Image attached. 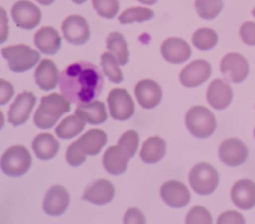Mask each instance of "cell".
Returning a JSON list of instances; mask_svg holds the SVG:
<instances>
[{
	"label": "cell",
	"instance_id": "30bf717a",
	"mask_svg": "<svg viewBox=\"0 0 255 224\" xmlns=\"http://www.w3.org/2000/svg\"><path fill=\"white\" fill-rule=\"evenodd\" d=\"M36 104V96L30 91H22L9 109V119L12 126H21L29 119L32 109Z\"/></svg>",
	"mask_w": 255,
	"mask_h": 224
},
{
	"label": "cell",
	"instance_id": "ac0fdd59",
	"mask_svg": "<svg viewBox=\"0 0 255 224\" xmlns=\"http://www.w3.org/2000/svg\"><path fill=\"white\" fill-rule=\"evenodd\" d=\"M70 204V194L67 189L62 186H52L47 191L44 199V211L50 216L64 214Z\"/></svg>",
	"mask_w": 255,
	"mask_h": 224
},
{
	"label": "cell",
	"instance_id": "277c9868",
	"mask_svg": "<svg viewBox=\"0 0 255 224\" xmlns=\"http://www.w3.org/2000/svg\"><path fill=\"white\" fill-rule=\"evenodd\" d=\"M32 163L31 154L24 146H12L1 157V171L10 177H20L26 173Z\"/></svg>",
	"mask_w": 255,
	"mask_h": 224
},
{
	"label": "cell",
	"instance_id": "9a60e30c",
	"mask_svg": "<svg viewBox=\"0 0 255 224\" xmlns=\"http://www.w3.org/2000/svg\"><path fill=\"white\" fill-rule=\"evenodd\" d=\"M131 154L125 148L122 144L111 146L106 149L104 154V166L105 169L110 174L119 176L127 169L128 161L131 159Z\"/></svg>",
	"mask_w": 255,
	"mask_h": 224
},
{
	"label": "cell",
	"instance_id": "7402d4cb",
	"mask_svg": "<svg viewBox=\"0 0 255 224\" xmlns=\"http://www.w3.org/2000/svg\"><path fill=\"white\" fill-rule=\"evenodd\" d=\"M232 201L242 209H251L255 206V183L244 178L237 182L232 188Z\"/></svg>",
	"mask_w": 255,
	"mask_h": 224
},
{
	"label": "cell",
	"instance_id": "8fae6325",
	"mask_svg": "<svg viewBox=\"0 0 255 224\" xmlns=\"http://www.w3.org/2000/svg\"><path fill=\"white\" fill-rule=\"evenodd\" d=\"M219 158L224 164L237 167L243 164L248 159V148L238 138H228L219 146Z\"/></svg>",
	"mask_w": 255,
	"mask_h": 224
},
{
	"label": "cell",
	"instance_id": "60d3db41",
	"mask_svg": "<svg viewBox=\"0 0 255 224\" xmlns=\"http://www.w3.org/2000/svg\"><path fill=\"white\" fill-rule=\"evenodd\" d=\"M14 95V86L6 80H0V105H5Z\"/></svg>",
	"mask_w": 255,
	"mask_h": 224
},
{
	"label": "cell",
	"instance_id": "603a6c76",
	"mask_svg": "<svg viewBox=\"0 0 255 224\" xmlns=\"http://www.w3.org/2000/svg\"><path fill=\"white\" fill-rule=\"evenodd\" d=\"M107 143V134L102 129H90L77 139L80 151L86 156H96Z\"/></svg>",
	"mask_w": 255,
	"mask_h": 224
},
{
	"label": "cell",
	"instance_id": "2e32d148",
	"mask_svg": "<svg viewBox=\"0 0 255 224\" xmlns=\"http://www.w3.org/2000/svg\"><path fill=\"white\" fill-rule=\"evenodd\" d=\"M161 197L168 206L179 208L191 201V192L188 187L179 181H168L161 187Z\"/></svg>",
	"mask_w": 255,
	"mask_h": 224
},
{
	"label": "cell",
	"instance_id": "8992f818",
	"mask_svg": "<svg viewBox=\"0 0 255 224\" xmlns=\"http://www.w3.org/2000/svg\"><path fill=\"white\" fill-rule=\"evenodd\" d=\"M189 183L192 188L202 196L212 194L219 183V174L217 169L209 163H198L189 173Z\"/></svg>",
	"mask_w": 255,
	"mask_h": 224
},
{
	"label": "cell",
	"instance_id": "7c38bea8",
	"mask_svg": "<svg viewBox=\"0 0 255 224\" xmlns=\"http://www.w3.org/2000/svg\"><path fill=\"white\" fill-rule=\"evenodd\" d=\"M62 34L72 45H84L90 39V26L80 15H71L62 22Z\"/></svg>",
	"mask_w": 255,
	"mask_h": 224
},
{
	"label": "cell",
	"instance_id": "ba28073f",
	"mask_svg": "<svg viewBox=\"0 0 255 224\" xmlns=\"http://www.w3.org/2000/svg\"><path fill=\"white\" fill-rule=\"evenodd\" d=\"M221 72L228 81L239 84L249 75V64L243 55L229 52L222 59Z\"/></svg>",
	"mask_w": 255,
	"mask_h": 224
},
{
	"label": "cell",
	"instance_id": "4fadbf2b",
	"mask_svg": "<svg viewBox=\"0 0 255 224\" xmlns=\"http://www.w3.org/2000/svg\"><path fill=\"white\" fill-rule=\"evenodd\" d=\"M211 75L212 65L206 60H196L182 70L179 80L186 87H197L204 84Z\"/></svg>",
	"mask_w": 255,
	"mask_h": 224
},
{
	"label": "cell",
	"instance_id": "44dd1931",
	"mask_svg": "<svg viewBox=\"0 0 255 224\" xmlns=\"http://www.w3.org/2000/svg\"><path fill=\"white\" fill-rule=\"evenodd\" d=\"M115 197V187L107 179H97L84 192L82 198L94 204H106Z\"/></svg>",
	"mask_w": 255,
	"mask_h": 224
},
{
	"label": "cell",
	"instance_id": "bcb514c9",
	"mask_svg": "<svg viewBox=\"0 0 255 224\" xmlns=\"http://www.w3.org/2000/svg\"><path fill=\"white\" fill-rule=\"evenodd\" d=\"M254 137H255V128H254Z\"/></svg>",
	"mask_w": 255,
	"mask_h": 224
},
{
	"label": "cell",
	"instance_id": "b9f144b4",
	"mask_svg": "<svg viewBox=\"0 0 255 224\" xmlns=\"http://www.w3.org/2000/svg\"><path fill=\"white\" fill-rule=\"evenodd\" d=\"M138 1L143 5H153V4H156L158 0H138Z\"/></svg>",
	"mask_w": 255,
	"mask_h": 224
},
{
	"label": "cell",
	"instance_id": "6da1fadb",
	"mask_svg": "<svg viewBox=\"0 0 255 224\" xmlns=\"http://www.w3.org/2000/svg\"><path fill=\"white\" fill-rule=\"evenodd\" d=\"M60 91L72 104L92 101L104 89V76L92 62L80 61L60 72Z\"/></svg>",
	"mask_w": 255,
	"mask_h": 224
},
{
	"label": "cell",
	"instance_id": "ffe728a7",
	"mask_svg": "<svg viewBox=\"0 0 255 224\" xmlns=\"http://www.w3.org/2000/svg\"><path fill=\"white\" fill-rule=\"evenodd\" d=\"M35 81L45 91L54 90L59 85L60 72L52 60L44 59L35 70Z\"/></svg>",
	"mask_w": 255,
	"mask_h": 224
},
{
	"label": "cell",
	"instance_id": "7bdbcfd3",
	"mask_svg": "<svg viewBox=\"0 0 255 224\" xmlns=\"http://www.w3.org/2000/svg\"><path fill=\"white\" fill-rule=\"evenodd\" d=\"M36 1L40 2L41 5H46L47 6V5H51L55 0H36Z\"/></svg>",
	"mask_w": 255,
	"mask_h": 224
},
{
	"label": "cell",
	"instance_id": "3957f363",
	"mask_svg": "<svg viewBox=\"0 0 255 224\" xmlns=\"http://www.w3.org/2000/svg\"><path fill=\"white\" fill-rule=\"evenodd\" d=\"M186 124L188 131L198 138H208L217 128L216 116L204 106H193L186 114Z\"/></svg>",
	"mask_w": 255,
	"mask_h": 224
},
{
	"label": "cell",
	"instance_id": "f1b7e54d",
	"mask_svg": "<svg viewBox=\"0 0 255 224\" xmlns=\"http://www.w3.org/2000/svg\"><path fill=\"white\" fill-rule=\"evenodd\" d=\"M85 128V121L82 118H80L76 113L71 114V116L66 117L62 122H60V124H57L56 132L57 136L62 139H69L74 138L75 136L81 133Z\"/></svg>",
	"mask_w": 255,
	"mask_h": 224
},
{
	"label": "cell",
	"instance_id": "ab89813d",
	"mask_svg": "<svg viewBox=\"0 0 255 224\" xmlns=\"http://www.w3.org/2000/svg\"><path fill=\"white\" fill-rule=\"evenodd\" d=\"M125 224H144L146 218L138 208H129L124 218Z\"/></svg>",
	"mask_w": 255,
	"mask_h": 224
},
{
	"label": "cell",
	"instance_id": "e0dca14e",
	"mask_svg": "<svg viewBox=\"0 0 255 224\" xmlns=\"http://www.w3.org/2000/svg\"><path fill=\"white\" fill-rule=\"evenodd\" d=\"M207 100L216 110H224L233 100V90L231 85L222 79H216L209 84L207 90Z\"/></svg>",
	"mask_w": 255,
	"mask_h": 224
},
{
	"label": "cell",
	"instance_id": "d6986e66",
	"mask_svg": "<svg viewBox=\"0 0 255 224\" xmlns=\"http://www.w3.org/2000/svg\"><path fill=\"white\" fill-rule=\"evenodd\" d=\"M161 52L171 64H183L192 56V49L187 41L179 37H169L162 44Z\"/></svg>",
	"mask_w": 255,
	"mask_h": 224
},
{
	"label": "cell",
	"instance_id": "e575fe53",
	"mask_svg": "<svg viewBox=\"0 0 255 224\" xmlns=\"http://www.w3.org/2000/svg\"><path fill=\"white\" fill-rule=\"evenodd\" d=\"M187 224H212L213 218L207 208L202 206H196L188 212L186 219Z\"/></svg>",
	"mask_w": 255,
	"mask_h": 224
},
{
	"label": "cell",
	"instance_id": "9c48e42d",
	"mask_svg": "<svg viewBox=\"0 0 255 224\" xmlns=\"http://www.w3.org/2000/svg\"><path fill=\"white\" fill-rule=\"evenodd\" d=\"M11 16L15 24L25 30L34 29L41 21L40 9L27 0H20L12 6Z\"/></svg>",
	"mask_w": 255,
	"mask_h": 224
},
{
	"label": "cell",
	"instance_id": "7a4b0ae2",
	"mask_svg": "<svg viewBox=\"0 0 255 224\" xmlns=\"http://www.w3.org/2000/svg\"><path fill=\"white\" fill-rule=\"evenodd\" d=\"M65 95L54 94L41 97L40 106L34 114V122L39 128L49 129L54 127L62 114L70 112L71 105Z\"/></svg>",
	"mask_w": 255,
	"mask_h": 224
},
{
	"label": "cell",
	"instance_id": "52a82bcc",
	"mask_svg": "<svg viewBox=\"0 0 255 224\" xmlns=\"http://www.w3.org/2000/svg\"><path fill=\"white\" fill-rule=\"evenodd\" d=\"M110 114L112 118L126 121L134 113V102L126 89H114L107 96Z\"/></svg>",
	"mask_w": 255,
	"mask_h": 224
},
{
	"label": "cell",
	"instance_id": "5bb4252c",
	"mask_svg": "<svg viewBox=\"0 0 255 224\" xmlns=\"http://www.w3.org/2000/svg\"><path fill=\"white\" fill-rule=\"evenodd\" d=\"M134 92H136V97L138 100L139 105L148 110L158 106L162 96H163L161 85L151 79L141 80L136 85Z\"/></svg>",
	"mask_w": 255,
	"mask_h": 224
},
{
	"label": "cell",
	"instance_id": "4dcf8cb0",
	"mask_svg": "<svg viewBox=\"0 0 255 224\" xmlns=\"http://www.w3.org/2000/svg\"><path fill=\"white\" fill-rule=\"evenodd\" d=\"M192 42L197 49L207 51V50H211L216 46L217 42H218V35L213 29L202 27L194 32L193 36H192Z\"/></svg>",
	"mask_w": 255,
	"mask_h": 224
},
{
	"label": "cell",
	"instance_id": "d4e9b609",
	"mask_svg": "<svg viewBox=\"0 0 255 224\" xmlns=\"http://www.w3.org/2000/svg\"><path fill=\"white\" fill-rule=\"evenodd\" d=\"M75 113L90 124H101L107 119L106 106L102 101H89L79 104Z\"/></svg>",
	"mask_w": 255,
	"mask_h": 224
},
{
	"label": "cell",
	"instance_id": "74e56055",
	"mask_svg": "<svg viewBox=\"0 0 255 224\" xmlns=\"http://www.w3.org/2000/svg\"><path fill=\"white\" fill-rule=\"evenodd\" d=\"M241 37L244 44L249 46L255 45V22L247 21L241 26Z\"/></svg>",
	"mask_w": 255,
	"mask_h": 224
},
{
	"label": "cell",
	"instance_id": "8d00e7d4",
	"mask_svg": "<svg viewBox=\"0 0 255 224\" xmlns=\"http://www.w3.org/2000/svg\"><path fill=\"white\" fill-rule=\"evenodd\" d=\"M66 161L67 163L71 164V166L74 167L81 166V164L86 161V154H84L80 151L79 146H77V141H75L74 143H71L67 147Z\"/></svg>",
	"mask_w": 255,
	"mask_h": 224
},
{
	"label": "cell",
	"instance_id": "ee69618b",
	"mask_svg": "<svg viewBox=\"0 0 255 224\" xmlns=\"http://www.w3.org/2000/svg\"><path fill=\"white\" fill-rule=\"evenodd\" d=\"M72 1H74L75 4H84V2L87 1V0H72Z\"/></svg>",
	"mask_w": 255,
	"mask_h": 224
},
{
	"label": "cell",
	"instance_id": "cb8c5ba5",
	"mask_svg": "<svg viewBox=\"0 0 255 224\" xmlns=\"http://www.w3.org/2000/svg\"><path fill=\"white\" fill-rule=\"evenodd\" d=\"M35 45L40 52L46 55H54L61 49V36L56 29L51 26L41 27L35 34Z\"/></svg>",
	"mask_w": 255,
	"mask_h": 224
},
{
	"label": "cell",
	"instance_id": "d590c367",
	"mask_svg": "<svg viewBox=\"0 0 255 224\" xmlns=\"http://www.w3.org/2000/svg\"><path fill=\"white\" fill-rule=\"evenodd\" d=\"M119 143L122 144L127 151L129 152L131 157H133L136 154L137 149H138L139 144V136L136 131L133 129H129V131H126L121 136V138L119 139Z\"/></svg>",
	"mask_w": 255,
	"mask_h": 224
},
{
	"label": "cell",
	"instance_id": "5b68a950",
	"mask_svg": "<svg viewBox=\"0 0 255 224\" xmlns=\"http://www.w3.org/2000/svg\"><path fill=\"white\" fill-rule=\"evenodd\" d=\"M1 54L9 61V67L14 72H24L34 67L40 60V52L27 45H14L2 47Z\"/></svg>",
	"mask_w": 255,
	"mask_h": 224
},
{
	"label": "cell",
	"instance_id": "484cf974",
	"mask_svg": "<svg viewBox=\"0 0 255 224\" xmlns=\"http://www.w3.org/2000/svg\"><path fill=\"white\" fill-rule=\"evenodd\" d=\"M32 149L37 158L47 161L56 156L60 149V143L52 134L40 133L32 141Z\"/></svg>",
	"mask_w": 255,
	"mask_h": 224
},
{
	"label": "cell",
	"instance_id": "836d02e7",
	"mask_svg": "<svg viewBox=\"0 0 255 224\" xmlns=\"http://www.w3.org/2000/svg\"><path fill=\"white\" fill-rule=\"evenodd\" d=\"M95 10L105 19H114L119 14L120 4L117 0H92Z\"/></svg>",
	"mask_w": 255,
	"mask_h": 224
},
{
	"label": "cell",
	"instance_id": "83f0119b",
	"mask_svg": "<svg viewBox=\"0 0 255 224\" xmlns=\"http://www.w3.org/2000/svg\"><path fill=\"white\" fill-rule=\"evenodd\" d=\"M106 47L116 56L120 65H126L129 61V51L124 35L120 32H111L106 39Z\"/></svg>",
	"mask_w": 255,
	"mask_h": 224
},
{
	"label": "cell",
	"instance_id": "4316f807",
	"mask_svg": "<svg viewBox=\"0 0 255 224\" xmlns=\"http://www.w3.org/2000/svg\"><path fill=\"white\" fill-rule=\"evenodd\" d=\"M166 142L161 137H149L141 149V159L144 163L153 164L161 161L166 154Z\"/></svg>",
	"mask_w": 255,
	"mask_h": 224
},
{
	"label": "cell",
	"instance_id": "1f68e13d",
	"mask_svg": "<svg viewBox=\"0 0 255 224\" xmlns=\"http://www.w3.org/2000/svg\"><path fill=\"white\" fill-rule=\"evenodd\" d=\"M154 12L153 10L148 7L138 6V7H129L125 10L120 15V22L121 24H132V22H143L153 19Z\"/></svg>",
	"mask_w": 255,
	"mask_h": 224
},
{
	"label": "cell",
	"instance_id": "d6a6232c",
	"mask_svg": "<svg viewBox=\"0 0 255 224\" xmlns=\"http://www.w3.org/2000/svg\"><path fill=\"white\" fill-rule=\"evenodd\" d=\"M196 9L202 19H216L223 10L222 0H196Z\"/></svg>",
	"mask_w": 255,
	"mask_h": 224
},
{
	"label": "cell",
	"instance_id": "f6af8a7d",
	"mask_svg": "<svg viewBox=\"0 0 255 224\" xmlns=\"http://www.w3.org/2000/svg\"><path fill=\"white\" fill-rule=\"evenodd\" d=\"M253 16L255 17V7H254V10H253Z\"/></svg>",
	"mask_w": 255,
	"mask_h": 224
},
{
	"label": "cell",
	"instance_id": "f546056e",
	"mask_svg": "<svg viewBox=\"0 0 255 224\" xmlns=\"http://www.w3.org/2000/svg\"><path fill=\"white\" fill-rule=\"evenodd\" d=\"M102 71L115 84H120L124 80V74L120 69V62L112 52H104L101 55Z\"/></svg>",
	"mask_w": 255,
	"mask_h": 224
},
{
	"label": "cell",
	"instance_id": "f35d334b",
	"mask_svg": "<svg viewBox=\"0 0 255 224\" xmlns=\"http://www.w3.org/2000/svg\"><path fill=\"white\" fill-rule=\"evenodd\" d=\"M246 219L239 212L227 211L221 214L218 218V224H244Z\"/></svg>",
	"mask_w": 255,
	"mask_h": 224
}]
</instances>
